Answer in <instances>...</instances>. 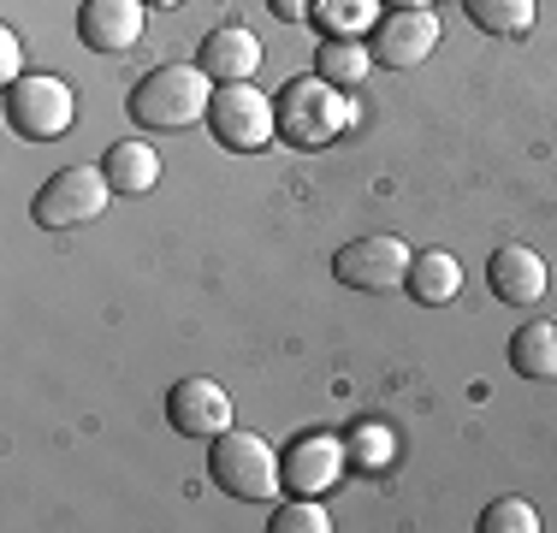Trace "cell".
Returning <instances> with one entry per match:
<instances>
[{"label": "cell", "mask_w": 557, "mask_h": 533, "mask_svg": "<svg viewBox=\"0 0 557 533\" xmlns=\"http://www.w3.org/2000/svg\"><path fill=\"white\" fill-rule=\"evenodd\" d=\"M344 125H350V107H344L338 84H326L321 72L290 77L273 96V131L285 149H326Z\"/></svg>", "instance_id": "cell-2"}, {"label": "cell", "mask_w": 557, "mask_h": 533, "mask_svg": "<svg viewBox=\"0 0 557 533\" xmlns=\"http://www.w3.org/2000/svg\"><path fill=\"white\" fill-rule=\"evenodd\" d=\"M101 172H108L113 196H149L154 184H161V154L149 149V142H113L108 160H101Z\"/></svg>", "instance_id": "cell-14"}, {"label": "cell", "mask_w": 557, "mask_h": 533, "mask_svg": "<svg viewBox=\"0 0 557 533\" xmlns=\"http://www.w3.org/2000/svg\"><path fill=\"white\" fill-rule=\"evenodd\" d=\"M404 290L416 302H428V309H440V302H450L462 290V261L445 256V249H421V256H409Z\"/></svg>", "instance_id": "cell-15"}, {"label": "cell", "mask_w": 557, "mask_h": 533, "mask_svg": "<svg viewBox=\"0 0 557 533\" xmlns=\"http://www.w3.org/2000/svg\"><path fill=\"white\" fill-rule=\"evenodd\" d=\"M108 196H113V184H108V172L101 166H60L54 178L36 190V225L42 232H72V225H89L101 208H108Z\"/></svg>", "instance_id": "cell-5"}, {"label": "cell", "mask_w": 557, "mask_h": 533, "mask_svg": "<svg viewBox=\"0 0 557 533\" xmlns=\"http://www.w3.org/2000/svg\"><path fill=\"white\" fill-rule=\"evenodd\" d=\"M333 273L338 285L350 290H368V297H386V290H404L409 278V249L397 237H356L333 256Z\"/></svg>", "instance_id": "cell-8"}, {"label": "cell", "mask_w": 557, "mask_h": 533, "mask_svg": "<svg viewBox=\"0 0 557 533\" xmlns=\"http://www.w3.org/2000/svg\"><path fill=\"white\" fill-rule=\"evenodd\" d=\"M77 119V96L65 77H48V72H30L18 84H7V125L30 142H48V137H65Z\"/></svg>", "instance_id": "cell-4"}, {"label": "cell", "mask_w": 557, "mask_h": 533, "mask_svg": "<svg viewBox=\"0 0 557 533\" xmlns=\"http://www.w3.org/2000/svg\"><path fill=\"white\" fill-rule=\"evenodd\" d=\"M462 12H469L486 36H498V42H522V36L534 30L540 7L534 0H462Z\"/></svg>", "instance_id": "cell-18"}, {"label": "cell", "mask_w": 557, "mask_h": 533, "mask_svg": "<svg viewBox=\"0 0 557 533\" xmlns=\"http://www.w3.org/2000/svg\"><path fill=\"white\" fill-rule=\"evenodd\" d=\"M196 65H202L214 84H249L256 65H261L256 30H244V24H220V30L202 42V60H196Z\"/></svg>", "instance_id": "cell-13"}, {"label": "cell", "mask_w": 557, "mask_h": 533, "mask_svg": "<svg viewBox=\"0 0 557 533\" xmlns=\"http://www.w3.org/2000/svg\"><path fill=\"white\" fill-rule=\"evenodd\" d=\"M273 533H326L333 522H326V510H321V498H290L285 510H273Z\"/></svg>", "instance_id": "cell-20"}, {"label": "cell", "mask_w": 557, "mask_h": 533, "mask_svg": "<svg viewBox=\"0 0 557 533\" xmlns=\"http://www.w3.org/2000/svg\"><path fill=\"white\" fill-rule=\"evenodd\" d=\"M208 131H214V142H225V149L256 154L278 137L273 131V101L261 96L256 84H220L214 101H208Z\"/></svg>", "instance_id": "cell-6"}, {"label": "cell", "mask_w": 557, "mask_h": 533, "mask_svg": "<svg viewBox=\"0 0 557 533\" xmlns=\"http://www.w3.org/2000/svg\"><path fill=\"white\" fill-rule=\"evenodd\" d=\"M486 285H493L504 302L528 309V302L546 297V261L528 244H504V249H493V261H486Z\"/></svg>", "instance_id": "cell-12"}, {"label": "cell", "mask_w": 557, "mask_h": 533, "mask_svg": "<svg viewBox=\"0 0 557 533\" xmlns=\"http://www.w3.org/2000/svg\"><path fill=\"white\" fill-rule=\"evenodd\" d=\"M166 421L178 426L184 438H220L232 426V397H225L220 380H178L166 392Z\"/></svg>", "instance_id": "cell-9"}, {"label": "cell", "mask_w": 557, "mask_h": 533, "mask_svg": "<svg viewBox=\"0 0 557 533\" xmlns=\"http://www.w3.org/2000/svg\"><path fill=\"white\" fill-rule=\"evenodd\" d=\"M368 65H374V53H368V36H326V42L314 48V72H321L326 84H338V89L362 84Z\"/></svg>", "instance_id": "cell-16"}, {"label": "cell", "mask_w": 557, "mask_h": 533, "mask_svg": "<svg viewBox=\"0 0 557 533\" xmlns=\"http://www.w3.org/2000/svg\"><path fill=\"white\" fill-rule=\"evenodd\" d=\"M440 48V12L433 7H386V18L368 30V53L386 72H416Z\"/></svg>", "instance_id": "cell-7"}, {"label": "cell", "mask_w": 557, "mask_h": 533, "mask_svg": "<svg viewBox=\"0 0 557 533\" xmlns=\"http://www.w3.org/2000/svg\"><path fill=\"white\" fill-rule=\"evenodd\" d=\"M510 368L522 380H557V326L552 320H534L510 338Z\"/></svg>", "instance_id": "cell-17"}, {"label": "cell", "mask_w": 557, "mask_h": 533, "mask_svg": "<svg viewBox=\"0 0 557 533\" xmlns=\"http://www.w3.org/2000/svg\"><path fill=\"white\" fill-rule=\"evenodd\" d=\"M143 7H149V0H84V12H77V36H84V48L125 53L143 36Z\"/></svg>", "instance_id": "cell-10"}, {"label": "cell", "mask_w": 557, "mask_h": 533, "mask_svg": "<svg viewBox=\"0 0 557 533\" xmlns=\"http://www.w3.org/2000/svg\"><path fill=\"white\" fill-rule=\"evenodd\" d=\"M278 462H285V486L297 492V498H321V492L344 474V450H338V438H321V433L297 438V445H290Z\"/></svg>", "instance_id": "cell-11"}, {"label": "cell", "mask_w": 557, "mask_h": 533, "mask_svg": "<svg viewBox=\"0 0 557 533\" xmlns=\"http://www.w3.org/2000/svg\"><path fill=\"white\" fill-rule=\"evenodd\" d=\"M368 12H374V0H321L314 18L326 24V36H356L368 30Z\"/></svg>", "instance_id": "cell-21"}, {"label": "cell", "mask_w": 557, "mask_h": 533, "mask_svg": "<svg viewBox=\"0 0 557 533\" xmlns=\"http://www.w3.org/2000/svg\"><path fill=\"white\" fill-rule=\"evenodd\" d=\"M380 7H433V0H380Z\"/></svg>", "instance_id": "cell-24"}, {"label": "cell", "mask_w": 557, "mask_h": 533, "mask_svg": "<svg viewBox=\"0 0 557 533\" xmlns=\"http://www.w3.org/2000/svg\"><path fill=\"white\" fill-rule=\"evenodd\" d=\"M481 533H540L546 522H540V510L528 498H498V504H486L481 510V522H474Z\"/></svg>", "instance_id": "cell-19"}, {"label": "cell", "mask_w": 557, "mask_h": 533, "mask_svg": "<svg viewBox=\"0 0 557 533\" xmlns=\"http://www.w3.org/2000/svg\"><path fill=\"white\" fill-rule=\"evenodd\" d=\"M149 7H184V0H149Z\"/></svg>", "instance_id": "cell-25"}, {"label": "cell", "mask_w": 557, "mask_h": 533, "mask_svg": "<svg viewBox=\"0 0 557 533\" xmlns=\"http://www.w3.org/2000/svg\"><path fill=\"white\" fill-rule=\"evenodd\" d=\"M208 474H214L220 492H232V498H244V504H268L273 492L285 486V462H278V450L261 433H244V426H225V433L214 438V450H208Z\"/></svg>", "instance_id": "cell-3"}, {"label": "cell", "mask_w": 557, "mask_h": 533, "mask_svg": "<svg viewBox=\"0 0 557 533\" xmlns=\"http://www.w3.org/2000/svg\"><path fill=\"white\" fill-rule=\"evenodd\" d=\"M214 89L220 84L202 72V65L166 60V65H154V72L131 89V119H137L143 131H184V125H196V119H208Z\"/></svg>", "instance_id": "cell-1"}, {"label": "cell", "mask_w": 557, "mask_h": 533, "mask_svg": "<svg viewBox=\"0 0 557 533\" xmlns=\"http://www.w3.org/2000/svg\"><path fill=\"white\" fill-rule=\"evenodd\" d=\"M268 7H273L285 24H309L314 12H321V0H268Z\"/></svg>", "instance_id": "cell-23"}, {"label": "cell", "mask_w": 557, "mask_h": 533, "mask_svg": "<svg viewBox=\"0 0 557 533\" xmlns=\"http://www.w3.org/2000/svg\"><path fill=\"white\" fill-rule=\"evenodd\" d=\"M18 65H24V42H18V30H0V77L7 84H18Z\"/></svg>", "instance_id": "cell-22"}]
</instances>
